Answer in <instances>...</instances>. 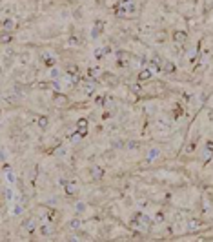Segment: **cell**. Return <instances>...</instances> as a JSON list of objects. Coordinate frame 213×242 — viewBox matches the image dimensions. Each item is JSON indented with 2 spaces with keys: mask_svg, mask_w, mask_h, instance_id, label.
I'll list each match as a JSON object with an SVG mask.
<instances>
[{
  "mask_svg": "<svg viewBox=\"0 0 213 242\" xmlns=\"http://www.w3.org/2000/svg\"><path fill=\"white\" fill-rule=\"evenodd\" d=\"M129 226H131L133 230L149 233V230H151V220H149L148 215H144V213H137V215H135V219L129 222Z\"/></svg>",
  "mask_w": 213,
  "mask_h": 242,
  "instance_id": "cell-1",
  "label": "cell"
},
{
  "mask_svg": "<svg viewBox=\"0 0 213 242\" xmlns=\"http://www.w3.org/2000/svg\"><path fill=\"white\" fill-rule=\"evenodd\" d=\"M97 89V80L95 78H86L84 80V93L86 95H93Z\"/></svg>",
  "mask_w": 213,
  "mask_h": 242,
  "instance_id": "cell-2",
  "label": "cell"
},
{
  "mask_svg": "<svg viewBox=\"0 0 213 242\" xmlns=\"http://www.w3.org/2000/svg\"><path fill=\"white\" fill-rule=\"evenodd\" d=\"M40 58H42L44 64H46V66H49V67H53L55 64H57V58H55V55H51V53H47V51H44L42 55H40Z\"/></svg>",
  "mask_w": 213,
  "mask_h": 242,
  "instance_id": "cell-3",
  "label": "cell"
},
{
  "mask_svg": "<svg viewBox=\"0 0 213 242\" xmlns=\"http://www.w3.org/2000/svg\"><path fill=\"white\" fill-rule=\"evenodd\" d=\"M202 228V220L201 219H190L188 220V231H199Z\"/></svg>",
  "mask_w": 213,
  "mask_h": 242,
  "instance_id": "cell-4",
  "label": "cell"
},
{
  "mask_svg": "<svg viewBox=\"0 0 213 242\" xmlns=\"http://www.w3.org/2000/svg\"><path fill=\"white\" fill-rule=\"evenodd\" d=\"M188 40V33L186 31H173V42H177V44H184Z\"/></svg>",
  "mask_w": 213,
  "mask_h": 242,
  "instance_id": "cell-5",
  "label": "cell"
},
{
  "mask_svg": "<svg viewBox=\"0 0 213 242\" xmlns=\"http://www.w3.org/2000/svg\"><path fill=\"white\" fill-rule=\"evenodd\" d=\"M55 104L58 106V107H66V106L69 104V98L62 93H55Z\"/></svg>",
  "mask_w": 213,
  "mask_h": 242,
  "instance_id": "cell-6",
  "label": "cell"
},
{
  "mask_svg": "<svg viewBox=\"0 0 213 242\" xmlns=\"http://www.w3.org/2000/svg\"><path fill=\"white\" fill-rule=\"evenodd\" d=\"M89 175H91L95 180H100L102 177H104V169L100 168V166H91V169H89Z\"/></svg>",
  "mask_w": 213,
  "mask_h": 242,
  "instance_id": "cell-7",
  "label": "cell"
},
{
  "mask_svg": "<svg viewBox=\"0 0 213 242\" xmlns=\"http://www.w3.org/2000/svg\"><path fill=\"white\" fill-rule=\"evenodd\" d=\"M22 228H24L27 233H33L35 231V228H37V220H35V219H26V220L22 222Z\"/></svg>",
  "mask_w": 213,
  "mask_h": 242,
  "instance_id": "cell-8",
  "label": "cell"
},
{
  "mask_svg": "<svg viewBox=\"0 0 213 242\" xmlns=\"http://www.w3.org/2000/svg\"><path fill=\"white\" fill-rule=\"evenodd\" d=\"M15 26H17V24H15L13 18H6V20L2 22V31H4V33H11L13 29H15Z\"/></svg>",
  "mask_w": 213,
  "mask_h": 242,
  "instance_id": "cell-9",
  "label": "cell"
},
{
  "mask_svg": "<svg viewBox=\"0 0 213 242\" xmlns=\"http://www.w3.org/2000/svg\"><path fill=\"white\" fill-rule=\"evenodd\" d=\"M115 57H117V60H118L120 66H126V64L129 62V53H126V51H117Z\"/></svg>",
  "mask_w": 213,
  "mask_h": 242,
  "instance_id": "cell-10",
  "label": "cell"
},
{
  "mask_svg": "<svg viewBox=\"0 0 213 242\" xmlns=\"http://www.w3.org/2000/svg\"><path fill=\"white\" fill-rule=\"evenodd\" d=\"M213 155V142L210 140V142H206V146H204V151H202V157L206 158V160H210Z\"/></svg>",
  "mask_w": 213,
  "mask_h": 242,
  "instance_id": "cell-11",
  "label": "cell"
},
{
  "mask_svg": "<svg viewBox=\"0 0 213 242\" xmlns=\"http://www.w3.org/2000/svg\"><path fill=\"white\" fill-rule=\"evenodd\" d=\"M175 64L173 62H170V60H164V64H162V71L164 73H168V75H171V73H175Z\"/></svg>",
  "mask_w": 213,
  "mask_h": 242,
  "instance_id": "cell-12",
  "label": "cell"
},
{
  "mask_svg": "<svg viewBox=\"0 0 213 242\" xmlns=\"http://www.w3.org/2000/svg\"><path fill=\"white\" fill-rule=\"evenodd\" d=\"M102 29H104V22H102V20H97L95 22V27H93V31H91V37H93V38H97V37H98V33H102Z\"/></svg>",
  "mask_w": 213,
  "mask_h": 242,
  "instance_id": "cell-13",
  "label": "cell"
},
{
  "mask_svg": "<svg viewBox=\"0 0 213 242\" xmlns=\"http://www.w3.org/2000/svg\"><path fill=\"white\" fill-rule=\"evenodd\" d=\"M40 233H42L44 237H49V235H53L55 233V230H53L51 224H42V226H40Z\"/></svg>",
  "mask_w": 213,
  "mask_h": 242,
  "instance_id": "cell-14",
  "label": "cell"
},
{
  "mask_svg": "<svg viewBox=\"0 0 213 242\" xmlns=\"http://www.w3.org/2000/svg\"><path fill=\"white\" fill-rule=\"evenodd\" d=\"M107 53H109V46H104V47H98L95 49V58H104Z\"/></svg>",
  "mask_w": 213,
  "mask_h": 242,
  "instance_id": "cell-15",
  "label": "cell"
},
{
  "mask_svg": "<svg viewBox=\"0 0 213 242\" xmlns=\"http://www.w3.org/2000/svg\"><path fill=\"white\" fill-rule=\"evenodd\" d=\"M151 75H153V71H151L149 67H144V69L139 73V80H149V78H151Z\"/></svg>",
  "mask_w": 213,
  "mask_h": 242,
  "instance_id": "cell-16",
  "label": "cell"
},
{
  "mask_svg": "<svg viewBox=\"0 0 213 242\" xmlns=\"http://www.w3.org/2000/svg\"><path fill=\"white\" fill-rule=\"evenodd\" d=\"M115 13H117V17L122 18V17H126V15H128V9H126L122 4H117V6H115Z\"/></svg>",
  "mask_w": 213,
  "mask_h": 242,
  "instance_id": "cell-17",
  "label": "cell"
},
{
  "mask_svg": "<svg viewBox=\"0 0 213 242\" xmlns=\"http://www.w3.org/2000/svg\"><path fill=\"white\" fill-rule=\"evenodd\" d=\"M120 4H122V6H124L126 9H128V13H133V11H135V4H133L131 0H122Z\"/></svg>",
  "mask_w": 213,
  "mask_h": 242,
  "instance_id": "cell-18",
  "label": "cell"
},
{
  "mask_svg": "<svg viewBox=\"0 0 213 242\" xmlns=\"http://www.w3.org/2000/svg\"><path fill=\"white\" fill-rule=\"evenodd\" d=\"M47 124H49V120H47V116H38V127L40 129H46L47 127Z\"/></svg>",
  "mask_w": 213,
  "mask_h": 242,
  "instance_id": "cell-19",
  "label": "cell"
},
{
  "mask_svg": "<svg viewBox=\"0 0 213 242\" xmlns=\"http://www.w3.org/2000/svg\"><path fill=\"white\" fill-rule=\"evenodd\" d=\"M60 75H62V73H60L57 67H51V71H49V78H53V80L57 78V80H58V78H60Z\"/></svg>",
  "mask_w": 213,
  "mask_h": 242,
  "instance_id": "cell-20",
  "label": "cell"
},
{
  "mask_svg": "<svg viewBox=\"0 0 213 242\" xmlns=\"http://www.w3.org/2000/svg\"><path fill=\"white\" fill-rule=\"evenodd\" d=\"M66 191H67L69 195H75V193H77V188H75V184H71V182H66Z\"/></svg>",
  "mask_w": 213,
  "mask_h": 242,
  "instance_id": "cell-21",
  "label": "cell"
},
{
  "mask_svg": "<svg viewBox=\"0 0 213 242\" xmlns=\"http://www.w3.org/2000/svg\"><path fill=\"white\" fill-rule=\"evenodd\" d=\"M102 77H104V80H107L109 84H113V86H115V84H117V82H118V80H117V78H115V77H111V75H107V73H104V75H102Z\"/></svg>",
  "mask_w": 213,
  "mask_h": 242,
  "instance_id": "cell-22",
  "label": "cell"
},
{
  "mask_svg": "<svg viewBox=\"0 0 213 242\" xmlns=\"http://www.w3.org/2000/svg\"><path fill=\"white\" fill-rule=\"evenodd\" d=\"M129 87H131V91H133L135 95H142V87H140L139 84H131Z\"/></svg>",
  "mask_w": 213,
  "mask_h": 242,
  "instance_id": "cell-23",
  "label": "cell"
},
{
  "mask_svg": "<svg viewBox=\"0 0 213 242\" xmlns=\"http://www.w3.org/2000/svg\"><path fill=\"white\" fill-rule=\"evenodd\" d=\"M11 40H13V37H11V35H7V33L2 31V44H9Z\"/></svg>",
  "mask_w": 213,
  "mask_h": 242,
  "instance_id": "cell-24",
  "label": "cell"
},
{
  "mask_svg": "<svg viewBox=\"0 0 213 242\" xmlns=\"http://www.w3.org/2000/svg\"><path fill=\"white\" fill-rule=\"evenodd\" d=\"M67 228H71V230H78V228H80V220H77V219L71 220L69 224H67Z\"/></svg>",
  "mask_w": 213,
  "mask_h": 242,
  "instance_id": "cell-25",
  "label": "cell"
},
{
  "mask_svg": "<svg viewBox=\"0 0 213 242\" xmlns=\"http://www.w3.org/2000/svg\"><path fill=\"white\" fill-rule=\"evenodd\" d=\"M153 222H155V224H162V222H164V213H157L155 219H153Z\"/></svg>",
  "mask_w": 213,
  "mask_h": 242,
  "instance_id": "cell-26",
  "label": "cell"
},
{
  "mask_svg": "<svg viewBox=\"0 0 213 242\" xmlns=\"http://www.w3.org/2000/svg\"><path fill=\"white\" fill-rule=\"evenodd\" d=\"M155 157H159V149H157V147H155V149H151V151L148 153V160H153Z\"/></svg>",
  "mask_w": 213,
  "mask_h": 242,
  "instance_id": "cell-27",
  "label": "cell"
},
{
  "mask_svg": "<svg viewBox=\"0 0 213 242\" xmlns=\"http://www.w3.org/2000/svg\"><path fill=\"white\" fill-rule=\"evenodd\" d=\"M95 104L97 106H104V104H106V96H104V95L97 96V98H95Z\"/></svg>",
  "mask_w": 213,
  "mask_h": 242,
  "instance_id": "cell-28",
  "label": "cell"
},
{
  "mask_svg": "<svg viewBox=\"0 0 213 242\" xmlns=\"http://www.w3.org/2000/svg\"><path fill=\"white\" fill-rule=\"evenodd\" d=\"M69 138H71V140H73V142H78V140H80V138H82V135H80V133H78V131H75V133H71V135H69Z\"/></svg>",
  "mask_w": 213,
  "mask_h": 242,
  "instance_id": "cell-29",
  "label": "cell"
},
{
  "mask_svg": "<svg viewBox=\"0 0 213 242\" xmlns=\"http://www.w3.org/2000/svg\"><path fill=\"white\" fill-rule=\"evenodd\" d=\"M77 126L78 127H87V118H78V120H77Z\"/></svg>",
  "mask_w": 213,
  "mask_h": 242,
  "instance_id": "cell-30",
  "label": "cell"
},
{
  "mask_svg": "<svg viewBox=\"0 0 213 242\" xmlns=\"http://www.w3.org/2000/svg\"><path fill=\"white\" fill-rule=\"evenodd\" d=\"M69 44H71V46H80V40H78V37H69Z\"/></svg>",
  "mask_w": 213,
  "mask_h": 242,
  "instance_id": "cell-31",
  "label": "cell"
},
{
  "mask_svg": "<svg viewBox=\"0 0 213 242\" xmlns=\"http://www.w3.org/2000/svg\"><path fill=\"white\" fill-rule=\"evenodd\" d=\"M55 155H57V157H64V155H66V147H58V149L55 151Z\"/></svg>",
  "mask_w": 213,
  "mask_h": 242,
  "instance_id": "cell-32",
  "label": "cell"
},
{
  "mask_svg": "<svg viewBox=\"0 0 213 242\" xmlns=\"http://www.w3.org/2000/svg\"><path fill=\"white\" fill-rule=\"evenodd\" d=\"M97 77H98V69H93V67H91V69H89V78H97Z\"/></svg>",
  "mask_w": 213,
  "mask_h": 242,
  "instance_id": "cell-33",
  "label": "cell"
},
{
  "mask_svg": "<svg viewBox=\"0 0 213 242\" xmlns=\"http://www.w3.org/2000/svg\"><path fill=\"white\" fill-rule=\"evenodd\" d=\"M77 131H78V133H80L82 137H86V135H87V127H78Z\"/></svg>",
  "mask_w": 213,
  "mask_h": 242,
  "instance_id": "cell-34",
  "label": "cell"
},
{
  "mask_svg": "<svg viewBox=\"0 0 213 242\" xmlns=\"http://www.w3.org/2000/svg\"><path fill=\"white\" fill-rule=\"evenodd\" d=\"M7 179H9L11 182H15V180H17V177H15V173H13V171H7Z\"/></svg>",
  "mask_w": 213,
  "mask_h": 242,
  "instance_id": "cell-35",
  "label": "cell"
},
{
  "mask_svg": "<svg viewBox=\"0 0 213 242\" xmlns=\"http://www.w3.org/2000/svg\"><path fill=\"white\" fill-rule=\"evenodd\" d=\"M51 86H53V89H55V91H57V93L60 91V84H58V82H53V84H51Z\"/></svg>",
  "mask_w": 213,
  "mask_h": 242,
  "instance_id": "cell-36",
  "label": "cell"
},
{
  "mask_svg": "<svg viewBox=\"0 0 213 242\" xmlns=\"http://www.w3.org/2000/svg\"><path fill=\"white\" fill-rule=\"evenodd\" d=\"M113 147H122V140H113Z\"/></svg>",
  "mask_w": 213,
  "mask_h": 242,
  "instance_id": "cell-37",
  "label": "cell"
},
{
  "mask_svg": "<svg viewBox=\"0 0 213 242\" xmlns=\"http://www.w3.org/2000/svg\"><path fill=\"white\" fill-rule=\"evenodd\" d=\"M38 87H40V89H47V87H49V84H47V82H40V84H38Z\"/></svg>",
  "mask_w": 213,
  "mask_h": 242,
  "instance_id": "cell-38",
  "label": "cell"
},
{
  "mask_svg": "<svg viewBox=\"0 0 213 242\" xmlns=\"http://www.w3.org/2000/svg\"><path fill=\"white\" fill-rule=\"evenodd\" d=\"M128 147H131V149H137V147H139V144H137V142H129Z\"/></svg>",
  "mask_w": 213,
  "mask_h": 242,
  "instance_id": "cell-39",
  "label": "cell"
}]
</instances>
